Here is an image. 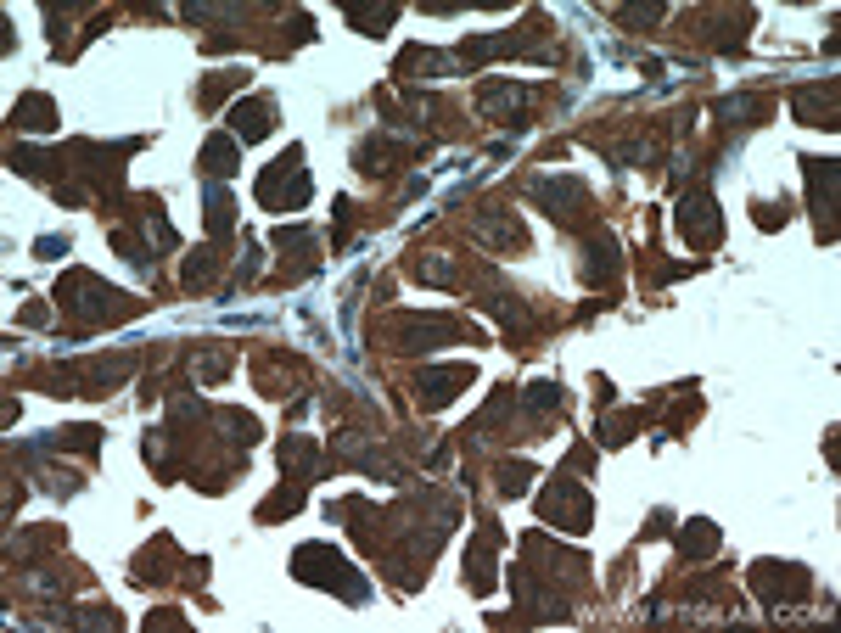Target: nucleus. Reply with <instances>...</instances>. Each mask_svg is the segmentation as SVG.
<instances>
[{
	"label": "nucleus",
	"instance_id": "obj_1",
	"mask_svg": "<svg viewBox=\"0 0 841 633\" xmlns=\"http://www.w3.org/2000/svg\"><path fill=\"white\" fill-rule=\"evenodd\" d=\"M314 191H309V174H303V146H292L286 157H275L270 169L258 174V202L264 208H303Z\"/></svg>",
	"mask_w": 841,
	"mask_h": 633
},
{
	"label": "nucleus",
	"instance_id": "obj_2",
	"mask_svg": "<svg viewBox=\"0 0 841 633\" xmlns=\"http://www.w3.org/2000/svg\"><path fill=\"white\" fill-rule=\"evenodd\" d=\"M292 572L303 577V583H343V600H365V583H359L354 572L343 566V555L331 544H309V549H298V561H292Z\"/></svg>",
	"mask_w": 841,
	"mask_h": 633
},
{
	"label": "nucleus",
	"instance_id": "obj_3",
	"mask_svg": "<svg viewBox=\"0 0 841 633\" xmlns=\"http://www.w3.org/2000/svg\"><path fill=\"white\" fill-rule=\"evenodd\" d=\"M539 510L556 521V527H567V533H584V527H589V493L578 488V482H567V477H550V482H544Z\"/></svg>",
	"mask_w": 841,
	"mask_h": 633
},
{
	"label": "nucleus",
	"instance_id": "obj_4",
	"mask_svg": "<svg viewBox=\"0 0 841 633\" xmlns=\"http://www.w3.org/2000/svg\"><path fill=\"white\" fill-rule=\"evenodd\" d=\"M270 124H275V107L264 96H242L236 107H230V129L242 135V146L247 141H264L270 135Z\"/></svg>",
	"mask_w": 841,
	"mask_h": 633
},
{
	"label": "nucleus",
	"instance_id": "obj_5",
	"mask_svg": "<svg viewBox=\"0 0 841 633\" xmlns=\"http://www.w3.org/2000/svg\"><path fill=\"white\" fill-rule=\"evenodd\" d=\"M679 225H685V230L696 225V241H701V247H713L718 230H724V219H718V208L707 197H690L685 208H679Z\"/></svg>",
	"mask_w": 841,
	"mask_h": 633
},
{
	"label": "nucleus",
	"instance_id": "obj_6",
	"mask_svg": "<svg viewBox=\"0 0 841 633\" xmlns=\"http://www.w3.org/2000/svg\"><path fill=\"white\" fill-rule=\"evenodd\" d=\"M471 381V365H455V370H438V376H421V404H449L455 398V387H466Z\"/></svg>",
	"mask_w": 841,
	"mask_h": 633
},
{
	"label": "nucleus",
	"instance_id": "obj_7",
	"mask_svg": "<svg viewBox=\"0 0 841 633\" xmlns=\"http://www.w3.org/2000/svg\"><path fill=\"white\" fill-rule=\"evenodd\" d=\"M752 583H808V572H802V566L763 561V566H752ZM780 594H802V589H763V600H780Z\"/></svg>",
	"mask_w": 841,
	"mask_h": 633
},
{
	"label": "nucleus",
	"instance_id": "obj_8",
	"mask_svg": "<svg viewBox=\"0 0 841 633\" xmlns=\"http://www.w3.org/2000/svg\"><path fill=\"white\" fill-rule=\"evenodd\" d=\"M202 169H208V174H219V180H225V174H236V169H242V152H236V141L214 135V141L202 146Z\"/></svg>",
	"mask_w": 841,
	"mask_h": 633
},
{
	"label": "nucleus",
	"instance_id": "obj_9",
	"mask_svg": "<svg viewBox=\"0 0 841 633\" xmlns=\"http://www.w3.org/2000/svg\"><path fill=\"white\" fill-rule=\"evenodd\" d=\"M51 124H57V113H51L45 96H23L12 107V129H51Z\"/></svg>",
	"mask_w": 841,
	"mask_h": 633
},
{
	"label": "nucleus",
	"instance_id": "obj_10",
	"mask_svg": "<svg viewBox=\"0 0 841 633\" xmlns=\"http://www.w3.org/2000/svg\"><path fill=\"white\" fill-rule=\"evenodd\" d=\"M679 549H685L690 561L713 555V549H718V527H713V521H690L685 533H679Z\"/></svg>",
	"mask_w": 841,
	"mask_h": 633
},
{
	"label": "nucleus",
	"instance_id": "obj_11",
	"mask_svg": "<svg viewBox=\"0 0 841 633\" xmlns=\"http://www.w3.org/2000/svg\"><path fill=\"white\" fill-rule=\"evenodd\" d=\"M225 225H230V191L208 185V230H225Z\"/></svg>",
	"mask_w": 841,
	"mask_h": 633
},
{
	"label": "nucleus",
	"instance_id": "obj_12",
	"mask_svg": "<svg viewBox=\"0 0 841 633\" xmlns=\"http://www.w3.org/2000/svg\"><path fill=\"white\" fill-rule=\"evenodd\" d=\"M281 465H292L298 477H309V471H314V443H303V437H292V443H286V454H281Z\"/></svg>",
	"mask_w": 841,
	"mask_h": 633
},
{
	"label": "nucleus",
	"instance_id": "obj_13",
	"mask_svg": "<svg viewBox=\"0 0 841 633\" xmlns=\"http://www.w3.org/2000/svg\"><path fill=\"white\" fill-rule=\"evenodd\" d=\"M528 482H533V465H528V460H516V465H505V471H499V488H505V493H522Z\"/></svg>",
	"mask_w": 841,
	"mask_h": 633
},
{
	"label": "nucleus",
	"instance_id": "obj_14",
	"mask_svg": "<svg viewBox=\"0 0 841 633\" xmlns=\"http://www.w3.org/2000/svg\"><path fill=\"white\" fill-rule=\"evenodd\" d=\"M528 404L539 409V415H544V409H556V404H561V387H556V381H533V387H528Z\"/></svg>",
	"mask_w": 841,
	"mask_h": 633
},
{
	"label": "nucleus",
	"instance_id": "obj_15",
	"mask_svg": "<svg viewBox=\"0 0 841 633\" xmlns=\"http://www.w3.org/2000/svg\"><path fill=\"white\" fill-rule=\"evenodd\" d=\"M62 253H68V236H40V241H34V258H62Z\"/></svg>",
	"mask_w": 841,
	"mask_h": 633
}]
</instances>
